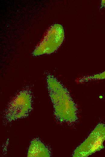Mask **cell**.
I'll use <instances>...</instances> for the list:
<instances>
[{
  "mask_svg": "<svg viewBox=\"0 0 105 157\" xmlns=\"http://www.w3.org/2000/svg\"><path fill=\"white\" fill-rule=\"evenodd\" d=\"M104 140L105 125L99 124L75 151V156H87L100 151L103 148V143Z\"/></svg>",
  "mask_w": 105,
  "mask_h": 157,
  "instance_id": "cell-1",
  "label": "cell"
},
{
  "mask_svg": "<svg viewBox=\"0 0 105 157\" xmlns=\"http://www.w3.org/2000/svg\"><path fill=\"white\" fill-rule=\"evenodd\" d=\"M49 154L47 149L40 141H32L28 152L29 157H47Z\"/></svg>",
  "mask_w": 105,
  "mask_h": 157,
  "instance_id": "cell-3",
  "label": "cell"
},
{
  "mask_svg": "<svg viewBox=\"0 0 105 157\" xmlns=\"http://www.w3.org/2000/svg\"><path fill=\"white\" fill-rule=\"evenodd\" d=\"M27 95L21 94L12 103L8 111V116L11 119L21 117L27 113L30 107V99Z\"/></svg>",
  "mask_w": 105,
  "mask_h": 157,
  "instance_id": "cell-2",
  "label": "cell"
}]
</instances>
